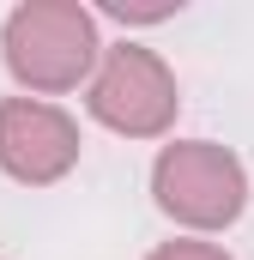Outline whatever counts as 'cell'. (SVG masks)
Masks as SVG:
<instances>
[{
  "instance_id": "4",
  "label": "cell",
  "mask_w": 254,
  "mask_h": 260,
  "mask_svg": "<svg viewBox=\"0 0 254 260\" xmlns=\"http://www.w3.org/2000/svg\"><path fill=\"white\" fill-rule=\"evenodd\" d=\"M79 164V121L43 97H0V176L55 188Z\"/></svg>"
},
{
  "instance_id": "1",
  "label": "cell",
  "mask_w": 254,
  "mask_h": 260,
  "mask_svg": "<svg viewBox=\"0 0 254 260\" xmlns=\"http://www.w3.org/2000/svg\"><path fill=\"white\" fill-rule=\"evenodd\" d=\"M0 61L30 97H61L97 79L103 67V37L97 12L79 0H24L0 24Z\"/></svg>"
},
{
  "instance_id": "2",
  "label": "cell",
  "mask_w": 254,
  "mask_h": 260,
  "mask_svg": "<svg viewBox=\"0 0 254 260\" xmlns=\"http://www.w3.org/2000/svg\"><path fill=\"white\" fill-rule=\"evenodd\" d=\"M151 200L194 236L230 230L248 206V170L218 139H170L151 164Z\"/></svg>"
},
{
  "instance_id": "5",
  "label": "cell",
  "mask_w": 254,
  "mask_h": 260,
  "mask_svg": "<svg viewBox=\"0 0 254 260\" xmlns=\"http://www.w3.org/2000/svg\"><path fill=\"white\" fill-rule=\"evenodd\" d=\"M182 0H157V6H127V0H103V18H121V24H164L176 18Z\"/></svg>"
},
{
  "instance_id": "3",
  "label": "cell",
  "mask_w": 254,
  "mask_h": 260,
  "mask_svg": "<svg viewBox=\"0 0 254 260\" xmlns=\"http://www.w3.org/2000/svg\"><path fill=\"white\" fill-rule=\"evenodd\" d=\"M85 109L97 127L121 133V139H164L182 115V91L157 49L115 43V49H103L97 79L85 85Z\"/></svg>"
},
{
  "instance_id": "6",
  "label": "cell",
  "mask_w": 254,
  "mask_h": 260,
  "mask_svg": "<svg viewBox=\"0 0 254 260\" xmlns=\"http://www.w3.org/2000/svg\"><path fill=\"white\" fill-rule=\"evenodd\" d=\"M145 260H230L218 242H200V236H176V242H157Z\"/></svg>"
}]
</instances>
